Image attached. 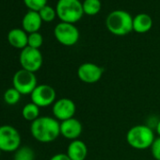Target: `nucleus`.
<instances>
[{"mask_svg":"<svg viewBox=\"0 0 160 160\" xmlns=\"http://www.w3.org/2000/svg\"><path fill=\"white\" fill-rule=\"evenodd\" d=\"M34 151L28 146L20 147L14 153V160H34Z\"/></svg>","mask_w":160,"mask_h":160,"instance_id":"nucleus-19","label":"nucleus"},{"mask_svg":"<svg viewBox=\"0 0 160 160\" xmlns=\"http://www.w3.org/2000/svg\"><path fill=\"white\" fill-rule=\"evenodd\" d=\"M108 31L116 36H125L133 31V17L122 10L111 12L106 20Z\"/></svg>","mask_w":160,"mask_h":160,"instance_id":"nucleus-2","label":"nucleus"},{"mask_svg":"<svg viewBox=\"0 0 160 160\" xmlns=\"http://www.w3.org/2000/svg\"><path fill=\"white\" fill-rule=\"evenodd\" d=\"M42 22H46V23H49V22H52L54 21V19L56 18L57 16V12L56 10H54L51 6H44L41 11L38 12Z\"/></svg>","mask_w":160,"mask_h":160,"instance_id":"nucleus-21","label":"nucleus"},{"mask_svg":"<svg viewBox=\"0 0 160 160\" xmlns=\"http://www.w3.org/2000/svg\"><path fill=\"white\" fill-rule=\"evenodd\" d=\"M21 135L19 131L9 124L0 126V150L2 152H16L21 146Z\"/></svg>","mask_w":160,"mask_h":160,"instance_id":"nucleus-5","label":"nucleus"},{"mask_svg":"<svg viewBox=\"0 0 160 160\" xmlns=\"http://www.w3.org/2000/svg\"><path fill=\"white\" fill-rule=\"evenodd\" d=\"M28 34L21 28H12L8 33V42L9 43L17 49L23 50L28 46Z\"/></svg>","mask_w":160,"mask_h":160,"instance_id":"nucleus-15","label":"nucleus"},{"mask_svg":"<svg viewBox=\"0 0 160 160\" xmlns=\"http://www.w3.org/2000/svg\"><path fill=\"white\" fill-rule=\"evenodd\" d=\"M43 43V38L40 32H34L28 34V46L35 49H40V47Z\"/></svg>","mask_w":160,"mask_h":160,"instance_id":"nucleus-22","label":"nucleus"},{"mask_svg":"<svg viewBox=\"0 0 160 160\" xmlns=\"http://www.w3.org/2000/svg\"><path fill=\"white\" fill-rule=\"evenodd\" d=\"M24 4L29 11L39 12L47 5V0H24Z\"/></svg>","mask_w":160,"mask_h":160,"instance_id":"nucleus-23","label":"nucleus"},{"mask_svg":"<svg viewBox=\"0 0 160 160\" xmlns=\"http://www.w3.org/2000/svg\"><path fill=\"white\" fill-rule=\"evenodd\" d=\"M155 130H156V133H157V135L160 137V120H159V121L157 122V123H156Z\"/></svg>","mask_w":160,"mask_h":160,"instance_id":"nucleus-26","label":"nucleus"},{"mask_svg":"<svg viewBox=\"0 0 160 160\" xmlns=\"http://www.w3.org/2000/svg\"><path fill=\"white\" fill-rule=\"evenodd\" d=\"M56 91L53 87L47 84L38 85L30 94L31 102L39 108H46L56 102Z\"/></svg>","mask_w":160,"mask_h":160,"instance_id":"nucleus-9","label":"nucleus"},{"mask_svg":"<svg viewBox=\"0 0 160 160\" xmlns=\"http://www.w3.org/2000/svg\"><path fill=\"white\" fill-rule=\"evenodd\" d=\"M152 27V19L147 13H138L133 18V30L137 33H146Z\"/></svg>","mask_w":160,"mask_h":160,"instance_id":"nucleus-16","label":"nucleus"},{"mask_svg":"<svg viewBox=\"0 0 160 160\" xmlns=\"http://www.w3.org/2000/svg\"><path fill=\"white\" fill-rule=\"evenodd\" d=\"M151 151L155 160H160V137L156 138L151 146Z\"/></svg>","mask_w":160,"mask_h":160,"instance_id":"nucleus-24","label":"nucleus"},{"mask_svg":"<svg viewBox=\"0 0 160 160\" xmlns=\"http://www.w3.org/2000/svg\"><path fill=\"white\" fill-rule=\"evenodd\" d=\"M50 160H71V158L68 156L67 153H57L53 155Z\"/></svg>","mask_w":160,"mask_h":160,"instance_id":"nucleus-25","label":"nucleus"},{"mask_svg":"<svg viewBox=\"0 0 160 160\" xmlns=\"http://www.w3.org/2000/svg\"><path fill=\"white\" fill-rule=\"evenodd\" d=\"M57 41L65 46H72L79 40V31L73 24L60 22L54 29Z\"/></svg>","mask_w":160,"mask_h":160,"instance_id":"nucleus-8","label":"nucleus"},{"mask_svg":"<svg viewBox=\"0 0 160 160\" xmlns=\"http://www.w3.org/2000/svg\"><path fill=\"white\" fill-rule=\"evenodd\" d=\"M1 152H2V151H1V150H0V155H1Z\"/></svg>","mask_w":160,"mask_h":160,"instance_id":"nucleus-27","label":"nucleus"},{"mask_svg":"<svg viewBox=\"0 0 160 160\" xmlns=\"http://www.w3.org/2000/svg\"><path fill=\"white\" fill-rule=\"evenodd\" d=\"M13 88L16 89L22 95L31 94L38 86L37 77L34 72L24 69L18 70L12 77Z\"/></svg>","mask_w":160,"mask_h":160,"instance_id":"nucleus-6","label":"nucleus"},{"mask_svg":"<svg viewBox=\"0 0 160 160\" xmlns=\"http://www.w3.org/2000/svg\"><path fill=\"white\" fill-rule=\"evenodd\" d=\"M154 134L151 127L143 124L135 125L126 134V141L134 149L145 150L151 148L154 141Z\"/></svg>","mask_w":160,"mask_h":160,"instance_id":"nucleus-3","label":"nucleus"},{"mask_svg":"<svg viewBox=\"0 0 160 160\" xmlns=\"http://www.w3.org/2000/svg\"><path fill=\"white\" fill-rule=\"evenodd\" d=\"M21 95L22 94L16 89H14L12 87V88L8 89L5 92V93H4V101H5L6 104H8L10 106H14L20 101Z\"/></svg>","mask_w":160,"mask_h":160,"instance_id":"nucleus-20","label":"nucleus"},{"mask_svg":"<svg viewBox=\"0 0 160 160\" xmlns=\"http://www.w3.org/2000/svg\"><path fill=\"white\" fill-rule=\"evenodd\" d=\"M19 61L22 66V69L35 73L42 68L43 58L40 49H35L27 46L26 48L21 50Z\"/></svg>","mask_w":160,"mask_h":160,"instance_id":"nucleus-7","label":"nucleus"},{"mask_svg":"<svg viewBox=\"0 0 160 160\" xmlns=\"http://www.w3.org/2000/svg\"><path fill=\"white\" fill-rule=\"evenodd\" d=\"M66 153L71 160H85L88 154V147L84 141L74 139L69 144Z\"/></svg>","mask_w":160,"mask_h":160,"instance_id":"nucleus-14","label":"nucleus"},{"mask_svg":"<svg viewBox=\"0 0 160 160\" xmlns=\"http://www.w3.org/2000/svg\"><path fill=\"white\" fill-rule=\"evenodd\" d=\"M42 24V20L38 12L28 11L22 20V27L23 29L28 33H34L39 32Z\"/></svg>","mask_w":160,"mask_h":160,"instance_id":"nucleus-13","label":"nucleus"},{"mask_svg":"<svg viewBox=\"0 0 160 160\" xmlns=\"http://www.w3.org/2000/svg\"><path fill=\"white\" fill-rule=\"evenodd\" d=\"M22 116L26 121L32 122L40 117V108L32 102L28 103L23 108Z\"/></svg>","mask_w":160,"mask_h":160,"instance_id":"nucleus-17","label":"nucleus"},{"mask_svg":"<svg viewBox=\"0 0 160 160\" xmlns=\"http://www.w3.org/2000/svg\"><path fill=\"white\" fill-rule=\"evenodd\" d=\"M52 112L58 121L63 122L73 118L76 112V106L72 99L61 98L56 100L52 107Z\"/></svg>","mask_w":160,"mask_h":160,"instance_id":"nucleus-11","label":"nucleus"},{"mask_svg":"<svg viewBox=\"0 0 160 160\" xmlns=\"http://www.w3.org/2000/svg\"><path fill=\"white\" fill-rule=\"evenodd\" d=\"M56 12L61 22L69 24L78 22L84 14L83 5L79 0H58Z\"/></svg>","mask_w":160,"mask_h":160,"instance_id":"nucleus-4","label":"nucleus"},{"mask_svg":"<svg viewBox=\"0 0 160 160\" xmlns=\"http://www.w3.org/2000/svg\"><path fill=\"white\" fill-rule=\"evenodd\" d=\"M30 133L39 142H52L60 135V122L49 116L39 117L31 122Z\"/></svg>","mask_w":160,"mask_h":160,"instance_id":"nucleus-1","label":"nucleus"},{"mask_svg":"<svg viewBox=\"0 0 160 160\" xmlns=\"http://www.w3.org/2000/svg\"><path fill=\"white\" fill-rule=\"evenodd\" d=\"M104 69L97 64L92 62H85L77 69L78 78L87 84H93L98 82L102 78Z\"/></svg>","mask_w":160,"mask_h":160,"instance_id":"nucleus-10","label":"nucleus"},{"mask_svg":"<svg viewBox=\"0 0 160 160\" xmlns=\"http://www.w3.org/2000/svg\"><path fill=\"white\" fill-rule=\"evenodd\" d=\"M84 13L90 16L96 15L101 11V1L100 0H84L82 3Z\"/></svg>","mask_w":160,"mask_h":160,"instance_id":"nucleus-18","label":"nucleus"},{"mask_svg":"<svg viewBox=\"0 0 160 160\" xmlns=\"http://www.w3.org/2000/svg\"><path fill=\"white\" fill-rule=\"evenodd\" d=\"M82 124L77 119L72 118L63 122H60V135L70 140L78 139L82 134Z\"/></svg>","mask_w":160,"mask_h":160,"instance_id":"nucleus-12","label":"nucleus"}]
</instances>
